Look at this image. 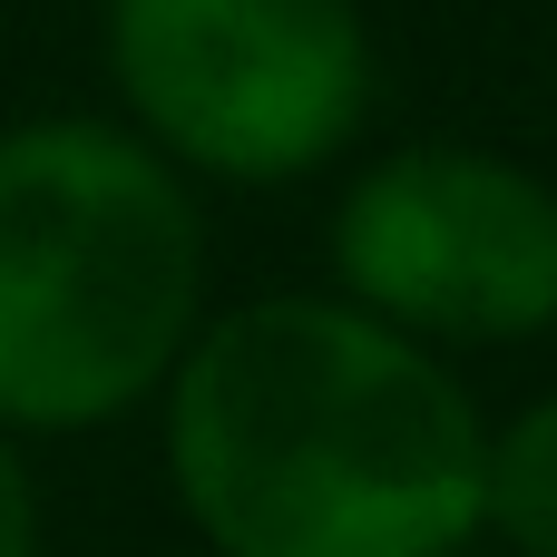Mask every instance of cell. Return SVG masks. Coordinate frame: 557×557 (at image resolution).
Returning a JSON list of instances; mask_svg holds the SVG:
<instances>
[{"label": "cell", "instance_id": "3", "mask_svg": "<svg viewBox=\"0 0 557 557\" xmlns=\"http://www.w3.org/2000/svg\"><path fill=\"white\" fill-rule=\"evenodd\" d=\"M98 59L127 127L215 186H294L372 117L362 0H108Z\"/></svg>", "mask_w": 557, "mask_h": 557}, {"label": "cell", "instance_id": "1", "mask_svg": "<svg viewBox=\"0 0 557 557\" xmlns=\"http://www.w3.org/2000/svg\"><path fill=\"white\" fill-rule=\"evenodd\" d=\"M166 490L215 557L480 548L490 421L470 382L343 294L206 313L157 382Z\"/></svg>", "mask_w": 557, "mask_h": 557}, {"label": "cell", "instance_id": "6", "mask_svg": "<svg viewBox=\"0 0 557 557\" xmlns=\"http://www.w3.org/2000/svg\"><path fill=\"white\" fill-rule=\"evenodd\" d=\"M0 557H39V490L20 460V431L0 421Z\"/></svg>", "mask_w": 557, "mask_h": 557}, {"label": "cell", "instance_id": "5", "mask_svg": "<svg viewBox=\"0 0 557 557\" xmlns=\"http://www.w3.org/2000/svg\"><path fill=\"white\" fill-rule=\"evenodd\" d=\"M480 539L499 557H557V392L519 401L480 450Z\"/></svg>", "mask_w": 557, "mask_h": 557}, {"label": "cell", "instance_id": "4", "mask_svg": "<svg viewBox=\"0 0 557 557\" xmlns=\"http://www.w3.org/2000/svg\"><path fill=\"white\" fill-rule=\"evenodd\" d=\"M333 294L431 352L539 343L557 333V186L470 137L392 147L333 206Z\"/></svg>", "mask_w": 557, "mask_h": 557}, {"label": "cell", "instance_id": "7", "mask_svg": "<svg viewBox=\"0 0 557 557\" xmlns=\"http://www.w3.org/2000/svg\"><path fill=\"white\" fill-rule=\"evenodd\" d=\"M460 557H480V548H460Z\"/></svg>", "mask_w": 557, "mask_h": 557}, {"label": "cell", "instance_id": "2", "mask_svg": "<svg viewBox=\"0 0 557 557\" xmlns=\"http://www.w3.org/2000/svg\"><path fill=\"white\" fill-rule=\"evenodd\" d=\"M206 323L196 186L108 117L0 127V421L98 431L157 401Z\"/></svg>", "mask_w": 557, "mask_h": 557}]
</instances>
